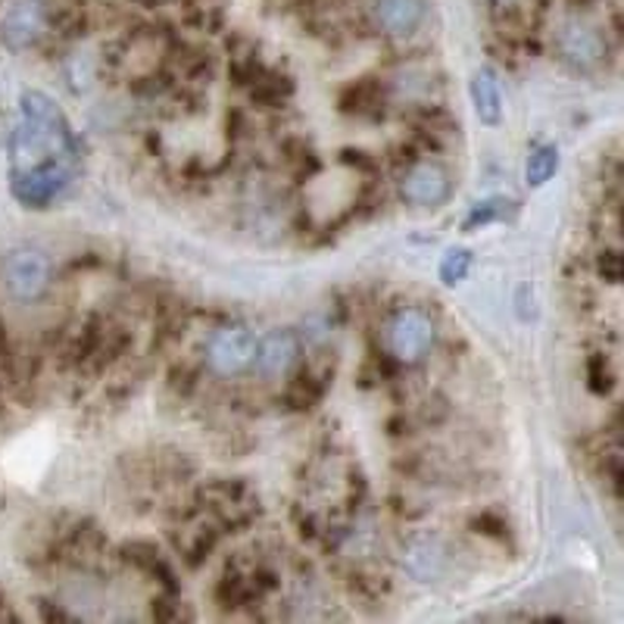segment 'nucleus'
Wrapping results in <instances>:
<instances>
[{
  "mask_svg": "<svg viewBox=\"0 0 624 624\" xmlns=\"http://www.w3.org/2000/svg\"><path fill=\"white\" fill-rule=\"evenodd\" d=\"M78 173V144L63 110L41 91H23L10 135V191L28 209H44Z\"/></svg>",
  "mask_w": 624,
  "mask_h": 624,
  "instance_id": "nucleus-1",
  "label": "nucleus"
},
{
  "mask_svg": "<svg viewBox=\"0 0 624 624\" xmlns=\"http://www.w3.org/2000/svg\"><path fill=\"white\" fill-rule=\"evenodd\" d=\"M3 284L10 297L31 303L38 300L50 284V259L38 247H16L3 256Z\"/></svg>",
  "mask_w": 624,
  "mask_h": 624,
  "instance_id": "nucleus-2",
  "label": "nucleus"
},
{
  "mask_svg": "<svg viewBox=\"0 0 624 624\" xmlns=\"http://www.w3.org/2000/svg\"><path fill=\"white\" fill-rule=\"evenodd\" d=\"M48 28V7L44 0H13L0 13V44L13 53L31 48Z\"/></svg>",
  "mask_w": 624,
  "mask_h": 624,
  "instance_id": "nucleus-3",
  "label": "nucleus"
},
{
  "mask_svg": "<svg viewBox=\"0 0 624 624\" xmlns=\"http://www.w3.org/2000/svg\"><path fill=\"white\" fill-rule=\"evenodd\" d=\"M253 356H256V341H253V334H250L247 328H241V324L222 328L209 341V347H206V362H209L213 372L219 374H234L241 372V369H247L250 362H253Z\"/></svg>",
  "mask_w": 624,
  "mask_h": 624,
  "instance_id": "nucleus-4",
  "label": "nucleus"
},
{
  "mask_svg": "<svg viewBox=\"0 0 624 624\" xmlns=\"http://www.w3.org/2000/svg\"><path fill=\"white\" fill-rule=\"evenodd\" d=\"M434 341V322L424 316L422 309H403L394 324H391V349L403 362L422 359Z\"/></svg>",
  "mask_w": 624,
  "mask_h": 624,
  "instance_id": "nucleus-5",
  "label": "nucleus"
},
{
  "mask_svg": "<svg viewBox=\"0 0 624 624\" xmlns=\"http://www.w3.org/2000/svg\"><path fill=\"white\" fill-rule=\"evenodd\" d=\"M559 53L577 69H594L606 56V41L594 25L569 23L559 31Z\"/></svg>",
  "mask_w": 624,
  "mask_h": 624,
  "instance_id": "nucleus-6",
  "label": "nucleus"
},
{
  "mask_svg": "<svg viewBox=\"0 0 624 624\" xmlns=\"http://www.w3.org/2000/svg\"><path fill=\"white\" fill-rule=\"evenodd\" d=\"M403 198L416 206H437L449 198V181L444 169L431 166V163H419L416 169L403 178Z\"/></svg>",
  "mask_w": 624,
  "mask_h": 624,
  "instance_id": "nucleus-7",
  "label": "nucleus"
},
{
  "mask_svg": "<svg viewBox=\"0 0 624 624\" xmlns=\"http://www.w3.org/2000/svg\"><path fill=\"white\" fill-rule=\"evenodd\" d=\"M300 356V344L294 331H272L263 344H256V369L266 378H278L284 374Z\"/></svg>",
  "mask_w": 624,
  "mask_h": 624,
  "instance_id": "nucleus-8",
  "label": "nucleus"
},
{
  "mask_svg": "<svg viewBox=\"0 0 624 624\" xmlns=\"http://www.w3.org/2000/svg\"><path fill=\"white\" fill-rule=\"evenodd\" d=\"M424 20V0H374V23L391 35H409Z\"/></svg>",
  "mask_w": 624,
  "mask_h": 624,
  "instance_id": "nucleus-9",
  "label": "nucleus"
},
{
  "mask_svg": "<svg viewBox=\"0 0 624 624\" xmlns=\"http://www.w3.org/2000/svg\"><path fill=\"white\" fill-rule=\"evenodd\" d=\"M472 103L477 119L494 128V125L502 123V98H499L497 78L491 69H477L472 78Z\"/></svg>",
  "mask_w": 624,
  "mask_h": 624,
  "instance_id": "nucleus-10",
  "label": "nucleus"
},
{
  "mask_svg": "<svg viewBox=\"0 0 624 624\" xmlns=\"http://www.w3.org/2000/svg\"><path fill=\"white\" fill-rule=\"evenodd\" d=\"M559 169V150L547 144V148H537L531 156H527V163H524V178H527V184L531 188H540V184H547L549 178L556 175Z\"/></svg>",
  "mask_w": 624,
  "mask_h": 624,
  "instance_id": "nucleus-11",
  "label": "nucleus"
},
{
  "mask_svg": "<svg viewBox=\"0 0 624 624\" xmlns=\"http://www.w3.org/2000/svg\"><path fill=\"white\" fill-rule=\"evenodd\" d=\"M469 269H472V250L466 247H453L444 253V259H441V281L447 284V288H453V284H459L466 275H469Z\"/></svg>",
  "mask_w": 624,
  "mask_h": 624,
  "instance_id": "nucleus-12",
  "label": "nucleus"
},
{
  "mask_svg": "<svg viewBox=\"0 0 624 624\" xmlns=\"http://www.w3.org/2000/svg\"><path fill=\"white\" fill-rule=\"evenodd\" d=\"M502 216V209L497 206V200H484V203H477L472 213H469V219H466V231H474V228H484L487 222H494Z\"/></svg>",
  "mask_w": 624,
  "mask_h": 624,
  "instance_id": "nucleus-13",
  "label": "nucleus"
},
{
  "mask_svg": "<svg viewBox=\"0 0 624 624\" xmlns=\"http://www.w3.org/2000/svg\"><path fill=\"white\" fill-rule=\"evenodd\" d=\"M599 272H602V278H609V281H619V278H622V256H619V253H602Z\"/></svg>",
  "mask_w": 624,
  "mask_h": 624,
  "instance_id": "nucleus-14",
  "label": "nucleus"
},
{
  "mask_svg": "<svg viewBox=\"0 0 624 624\" xmlns=\"http://www.w3.org/2000/svg\"><path fill=\"white\" fill-rule=\"evenodd\" d=\"M497 3H512V0H497Z\"/></svg>",
  "mask_w": 624,
  "mask_h": 624,
  "instance_id": "nucleus-15",
  "label": "nucleus"
}]
</instances>
